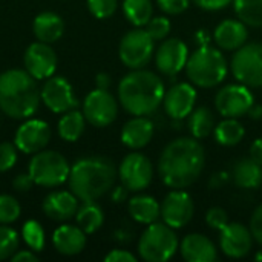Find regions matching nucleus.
Masks as SVG:
<instances>
[{"label":"nucleus","mask_w":262,"mask_h":262,"mask_svg":"<svg viewBox=\"0 0 262 262\" xmlns=\"http://www.w3.org/2000/svg\"><path fill=\"white\" fill-rule=\"evenodd\" d=\"M206 152L196 138L180 137L170 141L158 160L161 181L170 189L192 186L204 170Z\"/></svg>","instance_id":"obj_1"},{"label":"nucleus","mask_w":262,"mask_h":262,"mask_svg":"<svg viewBox=\"0 0 262 262\" xmlns=\"http://www.w3.org/2000/svg\"><path fill=\"white\" fill-rule=\"evenodd\" d=\"M163 80L146 69H132L118 84V100L124 111L135 117L155 112L164 98Z\"/></svg>","instance_id":"obj_2"},{"label":"nucleus","mask_w":262,"mask_h":262,"mask_svg":"<svg viewBox=\"0 0 262 262\" xmlns=\"http://www.w3.org/2000/svg\"><path fill=\"white\" fill-rule=\"evenodd\" d=\"M117 170L106 157H88L78 160L69 172V189L83 203L95 201L106 195L115 183Z\"/></svg>","instance_id":"obj_3"},{"label":"nucleus","mask_w":262,"mask_h":262,"mask_svg":"<svg viewBox=\"0 0 262 262\" xmlns=\"http://www.w3.org/2000/svg\"><path fill=\"white\" fill-rule=\"evenodd\" d=\"M40 91L35 78L21 69H9L0 75V111L14 118L32 117L40 104Z\"/></svg>","instance_id":"obj_4"},{"label":"nucleus","mask_w":262,"mask_h":262,"mask_svg":"<svg viewBox=\"0 0 262 262\" xmlns=\"http://www.w3.org/2000/svg\"><path fill=\"white\" fill-rule=\"evenodd\" d=\"M186 72L195 86L210 89L223 83L227 77V60L220 49L204 45L190 54Z\"/></svg>","instance_id":"obj_5"},{"label":"nucleus","mask_w":262,"mask_h":262,"mask_svg":"<svg viewBox=\"0 0 262 262\" xmlns=\"http://www.w3.org/2000/svg\"><path fill=\"white\" fill-rule=\"evenodd\" d=\"M178 238L170 226L166 223L147 224L138 241V253L147 262L169 261L178 250Z\"/></svg>","instance_id":"obj_6"},{"label":"nucleus","mask_w":262,"mask_h":262,"mask_svg":"<svg viewBox=\"0 0 262 262\" xmlns=\"http://www.w3.org/2000/svg\"><path fill=\"white\" fill-rule=\"evenodd\" d=\"M28 172L37 186L57 187L64 181H68L71 166L60 152L43 149L34 154Z\"/></svg>","instance_id":"obj_7"},{"label":"nucleus","mask_w":262,"mask_h":262,"mask_svg":"<svg viewBox=\"0 0 262 262\" xmlns=\"http://www.w3.org/2000/svg\"><path fill=\"white\" fill-rule=\"evenodd\" d=\"M232 72L235 78L249 86H262V43H246L232 57Z\"/></svg>","instance_id":"obj_8"},{"label":"nucleus","mask_w":262,"mask_h":262,"mask_svg":"<svg viewBox=\"0 0 262 262\" xmlns=\"http://www.w3.org/2000/svg\"><path fill=\"white\" fill-rule=\"evenodd\" d=\"M154 38L146 29H132L120 41V60L129 69H143L154 55Z\"/></svg>","instance_id":"obj_9"},{"label":"nucleus","mask_w":262,"mask_h":262,"mask_svg":"<svg viewBox=\"0 0 262 262\" xmlns=\"http://www.w3.org/2000/svg\"><path fill=\"white\" fill-rule=\"evenodd\" d=\"M83 114L88 123L95 127L112 124L118 115V103L107 89L91 91L83 103Z\"/></svg>","instance_id":"obj_10"},{"label":"nucleus","mask_w":262,"mask_h":262,"mask_svg":"<svg viewBox=\"0 0 262 262\" xmlns=\"http://www.w3.org/2000/svg\"><path fill=\"white\" fill-rule=\"evenodd\" d=\"M118 175L121 184L129 192H141L147 189L152 183L154 167L146 155L140 152H132L123 158L118 169Z\"/></svg>","instance_id":"obj_11"},{"label":"nucleus","mask_w":262,"mask_h":262,"mask_svg":"<svg viewBox=\"0 0 262 262\" xmlns=\"http://www.w3.org/2000/svg\"><path fill=\"white\" fill-rule=\"evenodd\" d=\"M253 103V94L249 86L243 83L227 84L221 88L215 97V107L224 118H239L247 115Z\"/></svg>","instance_id":"obj_12"},{"label":"nucleus","mask_w":262,"mask_h":262,"mask_svg":"<svg viewBox=\"0 0 262 262\" xmlns=\"http://www.w3.org/2000/svg\"><path fill=\"white\" fill-rule=\"evenodd\" d=\"M40 97L45 106L55 114H64L78 106V100L74 95L71 83L60 75L48 78L40 91Z\"/></svg>","instance_id":"obj_13"},{"label":"nucleus","mask_w":262,"mask_h":262,"mask_svg":"<svg viewBox=\"0 0 262 262\" xmlns=\"http://www.w3.org/2000/svg\"><path fill=\"white\" fill-rule=\"evenodd\" d=\"M195 213V206L189 193L183 189L169 192L161 204V218L172 229H183L187 226Z\"/></svg>","instance_id":"obj_14"},{"label":"nucleus","mask_w":262,"mask_h":262,"mask_svg":"<svg viewBox=\"0 0 262 262\" xmlns=\"http://www.w3.org/2000/svg\"><path fill=\"white\" fill-rule=\"evenodd\" d=\"M23 63L35 80H45L54 75L57 69V55L49 43L35 41L26 48Z\"/></svg>","instance_id":"obj_15"},{"label":"nucleus","mask_w":262,"mask_h":262,"mask_svg":"<svg viewBox=\"0 0 262 262\" xmlns=\"http://www.w3.org/2000/svg\"><path fill=\"white\" fill-rule=\"evenodd\" d=\"M189 60V51L181 38L164 40L155 52V64L158 71L167 77L181 72Z\"/></svg>","instance_id":"obj_16"},{"label":"nucleus","mask_w":262,"mask_h":262,"mask_svg":"<svg viewBox=\"0 0 262 262\" xmlns=\"http://www.w3.org/2000/svg\"><path fill=\"white\" fill-rule=\"evenodd\" d=\"M253 241L250 229L241 223H229L220 232V247L226 256L233 259L247 256L253 247Z\"/></svg>","instance_id":"obj_17"},{"label":"nucleus","mask_w":262,"mask_h":262,"mask_svg":"<svg viewBox=\"0 0 262 262\" xmlns=\"http://www.w3.org/2000/svg\"><path fill=\"white\" fill-rule=\"evenodd\" d=\"M51 138V129L43 120H28L15 132L14 144L23 154H37L43 150Z\"/></svg>","instance_id":"obj_18"},{"label":"nucleus","mask_w":262,"mask_h":262,"mask_svg":"<svg viewBox=\"0 0 262 262\" xmlns=\"http://www.w3.org/2000/svg\"><path fill=\"white\" fill-rule=\"evenodd\" d=\"M164 111L172 120H183L190 115L196 103V91L189 83L172 86L163 98Z\"/></svg>","instance_id":"obj_19"},{"label":"nucleus","mask_w":262,"mask_h":262,"mask_svg":"<svg viewBox=\"0 0 262 262\" xmlns=\"http://www.w3.org/2000/svg\"><path fill=\"white\" fill-rule=\"evenodd\" d=\"M183 259L187 262H212L218 258L215 244L201 233H190L180 244Z\"/></svg>","instance_id":"obj_20"},{"label":"nucleus","mask_w":262,"mask_h":262,"mask_svg":"<svg viewBox=\"0 0 262 262\" xmlns=\"http://www.w3.org/2000/svg\"><path fill=\"white\" fill-rule=\"evenodd\" d=\"M215 43L224 51H236L247 43V25L241 20L227 18L221 21L213 32Z\"/></svg>","instance_id":"obj_21"},{"label":"nucleus","mask_w":262,"mask_h":262,"mask_svg":"<svg viewBox=\"0 0 262 262\" xmlns=\"http://www.w3.org/2000/svg\"><path fill=\"white\" fill-rule=\"evenodd\" d=\"M78 198L72 192H52L43 201V212L52 221H66L75 216Z\"/></svg>","instance_id":"obj_22"},{"label":"nucleus","mask_w":262,"mask_h":262,"mask_svg":"<svg viewBox=\"0 0 262 262\" xmlns=\"http://www.w3.org/2000/svg\"><path fill=\"white\" fill-rule=\"evenodd\" d=\"M52 244L58 253L66 255V256H74L84 250L86 233L78 226L64 224V226H60L54 232Z\"/></svg>","instance_id":"obj_23"},{"label":"nucleus","mask_w":262,"mask_h":262,"mask_svg":"<svg viewBox=\"0 0 262 262\" xmlns=\"http://www.w3.org/2000/svg\"><path fill=\"white\" fill-rule=\"evenodd\" d=\"M154 137V123L146 117H134L121 129V143L129 149H143Z\"/></svg>","instance_id":"obj_24"},{"label":"nucleus","mask_w":262,"mask_h":262,"mask_svg":"<svg viewBox=\"0 0 262 262\" xmlns=\"http://www.w3.org/2000/svg\"><path fill=\"white\" fill-rule=\"evenodd\" d=\"M32 31H34V35H35V38L38 41L54 43L63 35L64 23H63V20H61V17L58 14L46 11V12L38 14L34 18Z\"/></svg>","instance_id":"obj_25"},{"label":"nucleus","mask_w":262,"mask_h":262,"mask_svg":"<svg viewBox=\"0 0 262 262\" xmlns=\"http://www.w3.org/2000/svg\"><path fill=\"white\" fill-rule=\"evenodd\" d=\"M232 177L236 186L241 189H246V190L258 189L262 184V166H259L250 157L241 158L235 163Z\"/></svg>","instance_id":"obj_26"},{"label":"nucleus","mask_w":262,"mask_h":262,"mask_svg":"<svg viewBox=\"0 0 262 262\" xmlns=\"http://www.w3.org/2000/svg\"><path fill=\"white\" fill-rule=\"evenodd\" d=\"M129 215L140 224H152L161 216V204L149 195H137L129 200Z\"/></svg>","instance_id":"obj_27"},{"label":"nucleus","mask_w":262,"mask_h":262,"mask_svg":"<svg viewBox=\"0 0 262 262\" xmlns=\"http://www.w3.org/2000/svg\"><path fill=\"white\" fill-rule=\"evenodd\" d=\"M187 126L193 138L196 140L207 138L215 130V115L209 107L201 106L190 112Z\"/></svg>","instance_id":"obj_28"},{"label":"nucleus","mask_w":262,"mask_h":262,"mask_svg":"<svg viewBox=\"0 0 262 262\" xmlns=\"http://www.w3.org/2000/svg\"><path fill=\"white\" fill-rule=\"evenodd\" d=\"M84 126H86L84 114H81L77 109H72V111L64 112V115L60 118V121H58V134L64 141L74 143V141L80 140V137L83 135Z\"/></svg>","instance_id":"obj_29"},{"label":"nucleus","mask_w":262,"mask_h":262,"mask_svg":"<svg viewBox=\"0 0 262 262\" xmlns=\"http://www.w3.org/2000/svg\"><path fill=\"white\" fill-rule=\"evenodd\" d=\"M75 220L78 227L89 235V233H95L103 226L104 213L98 204H95L94 201H88L81 207H78L75 213Z\"/></svg>","instance_id":"obj_30"},{"label":"nucleus","mask_w":262,"mask_h":262,"mask_svg":"<svg viewBox=\"0 0 262 262\" xmlns=\"http://www.w3.org/2000/svg\"><path fill=\"white\" fill-rule=\"evenodd\" d=\"M213 135L218 144L232 147L243 141L246 135V129L236 118H226L218 126H215Z\"/></svg>","instance_id":"obj_31"},{"label":"nucleus","mask_w":262,"mask_h":262,"mask_svg":"<svg viewBox=\"0 0 262 262\" xmlns=\"http://www.w3.org/2000/svg\"><path fill=\"white\" fill-rule=\"evenodd\" d=\"M123 12L134 26H146L154 15L152 0H124Z\"/></svg>","instance_id":"obj_32"},{"label":"nucleus","mask_w":262,"mask_h":262,"mask_svg":"<svg viewBox=\"0 0 262 262\" xmlns=\"http://www.w3.org/2000/svg\"><path fill=\"white\" fill-rule=\"evenodd\" d=\"M235 12L249 26L262 28V0H233Z\"/></svg>","instance_id":"obj_33"},{"label":"nucleus","mask_w":262,"mask_h":262,"mask_svg":"<svg viewBox=\"0 0 262 262\" xmlns=\"http://www.w3.org/2000/svg\"><path fill=\"white\" fill-rule=\"evenodd\" d=\"M21 236L25 244L32 250V252H41L45 247V230L40 223L29 220L25 223L21 229Z\"/></svg>","instance_id":"obj_34"},{"label":"nucleus","mask_w":262,"mask_h":262,"mask_svg":"<svg viewBox=\"0 0 262 262\" xmlns=\"http://www.w3.org/2000/svg\"><path fill=\"white\" fill-rule=\"evenodd\" d=\"M18 249V235L14 229L0 226V261L11 258Z\"/></svg>","instance_id":"obj_35"},{"label":"nucleus","mask_w":262,"mask_h":262,"mask_svg":"<svg viewBox=\"0 0 262 262\" xmlns=\"http://www.w3.org/2000/svg\"><path fill=\"white\" fill-rule=\"evenodd\" d=\"M20 204L11 195H0V224H11L20 216Z\"/></svg>","instance_id":"obj_36"},{"label":"nucleus","mask_w":262,"mask_h":262,"mask_svg":"<svg viewBox=\"0 0 262 262\" xmlns=\"http://www.w3.org/2000/svg\"><path fill=\"white\" fill-rule=\"evenodd\" d=\"M170 28H172V25L167 17H152L150 21L146 25V31L154 38V41L164 40L169 35Z\"/></svg>","instance_id":"obj_37"},{"label":"nucleus","mask_w":262,"mask_h":262,"mask_svg":"<svg viewBox=\"0 0 262 262\" xmlns=\"http://www.w3.org/2000/svg\"><path fill=\"white\" fill-rule=\"evenodd\" d=\"M117 6H118L117 0H88V8L91 14L100 20L109 18L111 15H114V12L117 11Z\"/></svg>","instance_id":"obj_38"},{"label":"nucleus","mask_w":262,"mask_h":262,"mask_svg":"<svg viewBox=\"0 0 262 262\" xmlns=\"http://www.w3.org/2000/svg\"><path fill=\"white\" fill-rule=\"evenodd\" d=\"M17 146L5 141L0 143V172H6L14 167L17 161Z\"/></svg>","instance_id":"obj_39"},{"label":"nucleus","mask_w":262,"mask_h":262,"mask_svg":"<svg viewBox=\"0 0 262 262\" xmlns=\"http://www.w3.org/2000/svg\"><path fill=\"white\" fill-rule=\"evenodd\" d=\"M206 223L210 229L221 232L229 224V215L221 207H212L206 213Z\"/></svg>","instance_id":"obj_40"},{"label":"nucleus","mask_w":262,"mask_h":262,"mask_svg":"<svg viewBox=\"0 0 262 262\" xmlns=\"http://www.w3.org/2000/svg\"><path fill=\"white\" fill-rule=\"evenodd\" d=\"M190 0H157L160 9L169 15H178L183 14L189 8Z\"/></svg>","instance_id":"obj_41"},{"label":"nucleus","mask_w":262,"mask_h":262,"mask_svg":"<svg viewBox=\"0 0 262 262\" xmlns=\"http://www.w3.org/2000/svg\"><path fill=\"white\" fill-rule=\"evenodd\" d=\"M250 232L255 241L262 247V204L252 213L250 218Z\"/></svg>","instance_id":"obj_42"},{"label":"nucleus","mask_w":262,"mask_h":262,"mask_svg":"<svg viewBox=\"0 0 262 262\" xmlns=\"http://www.w3.org/2000/svg\"><path fill=\"white\" fill-rule=\"evenodd\" d=\"M34 184H35V183H34L32 177L29 175V172H28V173H20V175H17V177L14 178V181H12V187H14V190H17V192H28V190L32 189Z\"/></svg>","instance_id":"obj_43"},{"label":"nucleus","mask_w":262,"mask_h":262,"mask_svg":"<svg viewBox=\"0 0 262 262\" xmlns=\"http://www.w3.org/2000/svg\"><path fill=\"white\" fill-rule=\"evenodd\" d=\"M104 261L106 262H137V258L127 252V250H120V249H115L112 252H109L106 256H104Z\"/></svg>","instance_id":"obj_44"},{"label":"nucleus","mask_w":262,"mask_h":262,"mask_svg":"<svg viewBox=\"0 0 262 262\" xmlns=\"http://www.w3.org/2000/svg\"><path fill=\"white\" fill-rule=\"evenodd\" d=\"M196 6L206 11H220L226 6H229L233 0H192Z\"/></svg>","instance_id":"obj_45"},{"label":"nucleus","mask_w":262,"mask_h":262,"mask_svg":"<svg viewBox=\"0 0 262 262\" xmlns=\"http://www.w3.org/2000/svg\"><path fill=\"white\" fill-rule=\"evenodd\" d=\"M12 262H37L38 258L35 253H32V250H17L12 256H11Z\"/></svg>","instance_id":"obj_46"},{"label":"nucleus","mask_w":262,"mask_h":262,"mask_svg":"<svg viewBox=\"0 0 262 262\" xmlns=\"http://www.w3.org/2000/svg\"><path fill=\"white\" fill-rule=\"evenodd\" d=\"M250 158L262 166V138H256L250 146Z\"/></svg>","instance_id":"obj_47"},{"label":"nucleus","mask_w":262,"mask_h":262,"mask_svg":"<svg viewBox=\"0 0 262 262\" xmlns=\"http://www.w3.org/2000/svg\"><path fill=\"white\" fill-rule=\"evenodd\" d=\"M111 83H112V80H111V75H109V74H106V72L97 74V77H95V84H97L98 89H109Z\"/></svg>","instance_id":"obj_48"},{"label":"nucleus","mask_w":262,"mask_h":262,"mask_svg":"<svg viewBox=\"0 0 262 262\" xmlns=\"http://www.w3.org/2000/svg\"><path fill=\"white\" fill-rule=\"evenodd\" d=\"M127 189L121 184V186H118V187H115L114 189V192H112V201L114 203H123L126 198H127Z\"/></svg>","instance_id":"obj_49"},{"label":"nucleus","mask_w":262,"mask_h":262,"mask_svg":"<svg viewBox=\"0 0 262 262\" xmlns=\"http://www.w3.org/2000/svg\"><path fill=\"white\" fill-rule=\"evenodd\" d=\"M224 183H227V173L218 172L210 178V189H220Z\"/></svg>","instance_id":"obj_50"},{"label":"nucleus","mask_w":262,"mask_h":262,"mask_svg":"<svg viewBox=\"0 0 262 262\" xmlns=\"http://www.w3.org/2000/svg\"><path fill=\"white\" fill-rule=\"evenodd\" d=\"M247 115H249L252 120H261L262 118V106L261 104H256V103H253V104H252V107L249 109Z\"/></svg>","instance_id":"obj_51"},{"label":"nucleus","mask_w":262,"mask_h":262,"mask_svg":"<svg viewBox=\"0 0 262 262\" xmlns=\"http://www.w3.org/2000/svg\"><path fill=\"white\" fill-rule=\"evenodd\" d=\"M255 259H256V261L262 262V249H261V250H258V253L255 255Z\"/></svg>","instance_id":"obj_52"}]
</instances>
